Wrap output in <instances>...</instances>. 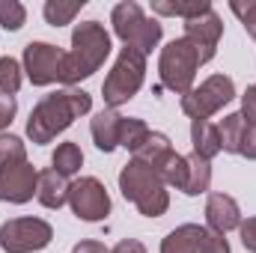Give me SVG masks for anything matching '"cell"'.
<instances>
[{
	"instance_id": "cell-24",
	"label": "cell",
	"mask_w": 256,
	"mask_h": 253,
	"mask_svg": "<svg viewBox=\"0 0 256 253\" xmlns=\"http://www.w3.org/2000/svg\"><path fill=\"white\" fill-rule=\"evenodd\" d=\"M84 3H86V0H74V3L48 0V3L42 6V15H45V21H48L51 27H66V24H72V21H74V15L84 9Z\"/></svg>"
},
{
	"instance_id": "cell-7",
	"label": "cell",
	"mask_w": 256,
	"mask_h": 253,
	"mask_svg": "<svg viewBox=\"0 0 256 253\" xmlns=\"http://www.w3.org/2000/svg\"><path fill=\"white\" fill-rule=\"evenodd\" d=\"M236 98V84L230 74H208L200 86L182 96V114L191 120H208Z\"/></svg>"
},
{
	"instance_id": "cell-2",
	"label": "cell",
	"mask_w": 256,
	"mask_h": 253,
	"mask_svg": "<svg viewBox=\"0 0 256 253\" xmlns=\"http://www.w3.org/2000/svg\"><path fill=\"white\" fill-rule=\"evenodd\" d=\"M114 45H110V33L104 30V24L98 21H80L72 30V51L66 54L63 68H60V84L74 86L86 78H92L104 60L110 57Z\"/></svg>"
},
{
	"instance_id": "cell-15",
	"label": "cell",
	"mask_w": 256,
	"mask_h": 253,
	"mask_svg": "<svg viewBox=\"0 0 256 253\" xmlns=\"http://www.w3.org/2000/svg\"><path fill=\"white\" fill-rule=\"evenodd\" d=\"M36 200L45 206V208H63L68 202V182L63 176L48 167V170H39V182H36Z\"/></svg>"
},
{
	"instance_id": "cell-10",
	"label": "cell",
	"mask_w": 256,
	"mask_h": 253,
	"mask_svg": "<svg viewBox=\"0 0 256 253\" xmlns=\"http://www.w3.org/2000/svg\"><path fill=\"white\" fill-rule=\"evenodd\" d=\"M66 54L51 42H30L24 48V74L33 86H51L60 80Z\"/></svg>"
},
{
	"instance_id": "cell-27",
	"label": "cell",
	"mask_w": 256,
	"mask_h": 253,
	"mask_svg": "<svg viewBox=\"0 0 256 253\" xmlns=\"http://www.w3.org/2000/svg\"><path fill=\"white\" fill-rule=\"evenodd\" d=\"M27 21V9L18 0H0V27L9 33H18Z\"/></svg>"
},
{
	"instance_id": "cell-31",
	"label": "cell",
	"mask_w": 256,
	"mask_h": 253,
	"mask_svg": "<svg viewBox=\"0 0 256 253\" xmlns=\"http://www.w3.org/2000/svg\"><path fill=\"white\" fill-rule=\"evenodd\" d=\"M238 155L248 158V161H256V120H248V126H244V137H242Z\"/></svg>"
},
{
	"instance_id": "cell-23",
	"label": "cell",
	"mask_w": 256,
	"mask_h": 253,
	"mask_svg": "<svg viewBox=\"0 0 256 253\" xmlns=\"http://www.w3.org/2000/svg\"><path fill=\"white\" fill-rule=\"evenodd\" d=\"M149 134H152V131H149V126H146L143 120H137V116H122V126H120V146L134 155V152L146 143Z\"/></svg>"
},
{
	"instance_id": "cell-22",
	"label": "cell",
	"mask_w": 256,
	"mask_h": 253,
	"mask_svg": "<svg viewBox=\"0 0 256 253\" xmlns=\"http://www.w3.org/2000/svg\"><path fill=\"white\" fill-rule=\"evenodd\" d=\"M212 9V3L208 0H152V12H158V15H179V18H196V15H202V12H208Z\"/></svg>"
},
{
	"instance_id": "cell-25",
	"label": "cell",
	"mask_w": 256,
	"mask_h": 253,
	"mask_svg": "<svg viewBox=\"0 0 256 253\" xmlns=\"http://www.w3.org/2000/svg\"><path fill=\"white\" fill-rule=\"evenodd\" d=\"M185 173H188V158L179 155V152H173V155L161 164V170H158L161 182H164L167 188H176V190H182V185H185Z\"/></svg>"
},
{
	"instance_id": "cell-32",
	"label": "cell",
	"mask_w": 256,
	"mask_h": 253,
	"mask_svg": "<svg viewBox=\"0 0 256 253\" xmlns=\"http://www.w3.org/2000/svg\"><path fill=\"white\" fill-rule=\"evenodd\" d=\"M15 114H18V102H15V96H3V92H0V131L12 126Z\"/></svg>"
},
{
	"instance_id": "cell-26",
	"label": "cell",
	"mask_w": 256,
	"mask_h": 253,
	"mask_svg": "<svg viewBox=\"0 0 256 253\" xmlns=\"http://www.w3.org/2000/svg\"><path fill=\"white\" fill-rule=\"evenodd\" d=\"M21 80H24V66L15 57H0V92L15 96L21 90Z\"/></svg>"
},
{
	"instance_id": "cell-17",
	"label": "cell",
	"mask_w": 256,
	"mask_h": 253,
	"mask_svg": "<svg viewBox=\"0 0 256 253\" xmlns=\"http://www.w3.org/2000/svg\"><path fill=\"white\" fill-rule=\"evenodd\" d=\"M191 146L194 155L212 161L214 155H220V137H218V126L208 120H191Z\"/></svg>"
},
{
	"instance_id": "cell-19",
	"label": "cell",
	"mask_w": 256,
	"mask_h": 253,
	"mask_svg": "<svg viewBox=\"0 0 256 253\" xmlns=\"http://www.w3.org/2000/svg\"><path fill=\"white\" fill-rule=\"evenodd\" d=\"M244 126H248V120H244L242 114H226V116L218 122L220 152L238 155V149H242V137H244Z\"/></svg>"
},
{
	"instance_id": "cell-12",
	"label": "cell",
	"mask_w": 256,
	"mask_h": 253,
	"mask_svg": "<svg viewBox=\"0 0 256 253\" xmlns=\"http://www.w3.org/2000/svg\"><path fill=\"white\" fill-rule=\"evenodd\" d=\"M220 36H224V21H220V15L214 12V6H212L208 12H202V15L185 21V39L200 51L202 63L214 60L218 45H220Z\"/></svg>"
},
{
	"instance_id": "cell-36",
	"label": "cell",
	"mask_w": 256,
	"mask_h": 253,
	"mask_svg": "<svg viewBox=\"0 0 256 253\" xmlns=\"http://www.w3.org/2000/svg\"><path fill=\"white\" fill-rule=\"evenodd\" d=\"M72 253H110L102 242H96V238H86V242H80V244H74V250Z\"/></svg>"
},
{
	"instance_id": "cell-28",
	"label": "cell",
	"mask_w": 256,
	"mask_h": 253,
	"mask_svg": "<svg viewBox=\"0 0 256 253\" xmlns=\"http://www.w3.org/2000/svg\"><path fill=\"white\" fill-rule=\"evenodd\" d=\"M18 161H27L24 140L15 134H0V170L9 164H18Z\"/></svg>"
},
{
	"instance_id": "cell-6",
	"label": "cell",
	"mask_w": 256,
	"mask_h": 253,
	"mask_svg": "<svg viewBox=\"0 0 256 253\" xmlns=\"http://www.w3.org/2000/svg\"><path fill=\"white\" fill-rule=\"evenodd\" d=\"M143 80H146V57L140 51H134V48H122L120 57H116V63H114V68L108 72V78L102 84L104 104L116 110L120 104L131 102L140 92Z\"/></svg>"
},
{
	"instance_id": "cell-13",
	"label": "cell",
	"mask_w": 256,
	"mask_h": 253,
	"mask_svg": "<svg viewBox=\"0 0 256 253\" xmlns=\"http://www.w3.org/2000/svg\"><path fill=\"white\" fill-rule=\"evenodd\" d=\"M206 224L208 230L226 236L230 230L242 226V206L236 202V196L230 194H208L206 200Z\"/></svg>"
},
{
	"instance_id": "cell-18",
	"label": "cell",
	"mask_w": 256,
	"mask_h": 253,
	"mask_svg": "<svg viewBox=\"0 0 256 253\" xmlns=\"http://www.w3.org/2000/svg\"><path fill=\"white\" fill-rule=\"evenodd\" d=\"M188 158V173H185V185H182V194L185 196H200L206 194L208 185H212V161L200 158V155H185Z\"/></svg>"
},
{
	"instance_id": "cell-30",
	"label": "cell",
	"mask_w": 256,
	"mask_h": 253,
	"mask_svg": "<svg viewBox=\"0 0 256 253\" xmlns=\"http://www.w3.org/2000/svg\"><path fill=\"white\" fill-rule=\"evenodd\" d=\"M230 9H232V15H238V21L244 24V30H248V36L256 42V0H232L230 3Z\"/></svg>"
},
{
	"instance_id": "cell-21",
	"label": "cell",
	"mask_w": 256,
	"mask_h": 253,
	"mask_svg": "<svg viewBox=\"0 0 256 253\" xmlns=\"http://www.w3.org/2000/svg\"><path fill=\"white\" fill-rule=\"evenodd\" d=\"M196 236L200 224H182L167 232V238L161 242V253H196Z\"/></svg>"
},
{
	"instance_id": "cell-3",
	"label": "cell",
	"mask_w": 256,
	"mask_h": 253,
	"mask_svg": "<svg viewBox=\"0 0 256 253\" xmlns=\"http://www.w3.org/2000/svg\"><path fill=\"white\" fill-rule=\"evenodd\" d=\"M120 190L128 202L137 206L143 218H161L170 208V190L161 182V176L134 158L120 170Z\"/></svg>"
},
{
	"instance_id": "cell-8",
	"label": "cell",
	"mask_w": 256,
	"mask_h": 253,
	"mask_svg": "<svg viewBox=\"0 0 256 253\" xmlns=\"http://www.w3.org/2000/svg\"><path fill=\"white\" fill-rule=\"evenodd\" d=\"M51 238H54V226L42 218H12L0 224V250L3 253L45 250Z\"/></svg>"
},
{
	"instance_id": "cell-5",
	"label": "cell",
	"mask_w": 256,
	"mask_h": 253,
	"mask_svg": "<svg viewBox=\"0 0 256 253\" xmlns=\"http://www.w3.org/2000/svg\"><path fill=\"white\" fill-rule=\"evenodd\" d=\"M202 66L200 51L194 48L185 36L167 42L161 48V57H158V74H161V84L176 92V96H188L194 90V80H196V72Z\"/></svg>"
},
{
	"instance_id": "cell-33",
	"label": "cell",
	"mask_w": 256,
	"mask_h": 253,
	"mask_svg": "<svg viewBox=\"0 0 256 253\" xmlns=\"http://www.w3.org/2000/svg\"><path fill=\"white\" fill-rule=\"evenodd\" d=\"M238 236H242V244H244V250L256 253V214H254V218H248V220H242V226H238Z\"/></svg>"
},
{
	"instance_id": "cell-11",
	"label": "cell",
	"mask_w": 256,
	"mask_h": 253,
	"mask_svg": "<svg viewBox=\"0 0 256 253\" xmlns=\"http://www.w3.org/2000/svg\"><path fill=\"white\" fill-rule=\"evenodd\" d=\"M36 182H39V170L30 161L9 164L0 170V200L12 206H24L36 196Z\"/></svg>"
},
{
	"instance_id": "cell-4",
	"label": "cell",
	"mask_w": 256,
	"mask_h": 253,
	"mask_svg": "<svg viewBox=\"0 0 256 253\" xmlns=\"http://www.w3.org/2000/svg\"><path fill=\"white\" fill-rule=\"evenodd\" d=\"M110 24H114L116 39H120L126 48L140 51L143 57L152 54V48H158V42H161V36H164L161 21L146 18L143 6L134 3V0H122V3L114 6V12H110Z\"/></svg>"
},
{
	"instance_id": "cell-35",
	"label": "cell",
	"mask_w": 256,
	"mask_h": 253,
	"mask_svg": "<svg viewBox=\"0 0 256 253\" xmlns=\"http://www.w3.org/2000/svg\"><path fill=\"white\" fill-rule=\"evenodd\" d=\"M110 253H146V248H143V242H137V238H122Z\"/></svg>"
},
{
	"instance_id": "cell-20",
	"label": "cell",
	"mask_w": 256,
	"mask_h": 253,
	"mask_svg": "<svg viewBox=\"0 0 256 253\" xmlns=\"http://www.w3.org/2000/svg\"><path fill=\"white\" fill-rule=\"evenodd\" d=\"M51 167L68 179V176H78L80 173V167H84V152H80V146L78 143H60L57 149H54V155H51Z\"/></svg>"
},
{
	"instance_id": "cell-34",
	"label": "cell",
	"mask_w": 256,
	"mask_h": 253,
	"mask_svg": "<svg viewBox=\"0 0 256 253\" xmlns=\"http://www.w3.org/2000/svg\"><path fill=\"white\" fill-rule=\"evenodd\" d=\"M238 114H242L244 120H256V84L244 90V96H242V110H238Z\"/></svg>"
},
{
	"instance_id": "cell-16",
	"label": "cell",
	"mask_w": 256,
	"mask_h": 253,
	"mask_svg": "<svg viewBox=\"0 0 256 253\" xmlns=\"http://www.w3.org/2000/svg\"><path fill=\"white\" fill-rule=\"evenodd\" d=\"M176 149H173V143H170V137L167 134H161V131H152L149 137H146V143L131 155L134 161H140V164H146V167H152L155 173L161 170V164L173 155Z\"/></svg>"
},
{
	"instance_id": "cell-9",
	"label": "cell",
	"mask_w": 256,
	"mask_h": 253,
	"mask_svg": "<svg viewBox=\"0 0 256 253\" xmlns=\"http://www.w3.org/2000/svg\"><path fill=\"white\" fill-rule=\"evenodd\" d=\"M68 208L78 220L98 224L110 214V194L96 176H80L68 182Z\"/></svg>"
},
{
	"instance_id": "cell-14",
	"label": "cell",
	"mask_w": 256,
	"mask_h": 253,
	"mask_svg": "<svg viewBox=\"0 0 256 253\" xmlns=\"http://www.w3.org/2000/svg\"><path fill=\"white\" fill-rule=\"evenodd\" d=\"M120 126H122V116L114 110V108H104L92 116L90 122V134L96 140V149L98 152H114L120 146Z\"/></svg>"
},
{
	"instance_id": "cell-1",
	"label": "cell",
	"mask_w": 256,
	"mask_h": 253,
	"mask_svg": "<svg viewBox=\"0 0 256 253\" xmlns=\"http://www.w3.org/2000/svg\"><path fill=\"white\" fill-rule=\"evenodd\" d=\"M92 110V96L86 90H60L39 98V104L30 110L27 137L39 146L51 143L57 134H63L78 116H86Z\"/></svg>"
},
{
	"instance_id": "cell-29",
	"label": "cell",
	"mask_w": 256,
	"mask_h": 253,
	"mask_svg": "<svg viewBox=\"0 0 256 253\" xmlns=\"http://www.w3.org/2000/svg\"><path fill=\"white\" fill-rule=\"evenodd\" d=\"M196 253H230V242H226V236H220V232H214L208 226H200Z\"/></svg>"
}]
</instances>
